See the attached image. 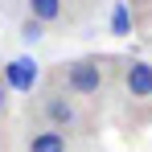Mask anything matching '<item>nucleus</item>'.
<instances>
[{"label": "nucleus", "mask_w": 152, "mask_h": 152, "mask_svg": "<svg viewBox=\"0 0 152 152\" xmlns=\"http://www.w3.org/2000/svg\"><path fill=\"white\" fill-rule=\"evenodd\" d=\"M45 82L58 86V91H66V95H74V99H99L111 86V58L107 53H82L74 62L53 66Z\"/></svg>", "instance_id": "nucleus-1"}, {"label": "nucleus", "mask_w": 152, "mask_h": 152, "mask_svg": "<svg viewBox=\"0 0 152 152\" xmlns=\"http://www.w3.org/2000/svg\"><path fill=\"white\" fill-rule=\"evenodd\" d=\"M119 95H124L127 115L136 124H148L152 119V62L127 58L119 66Z\"/></svg>", "instance_id": "nucleus-2"}, {"label": "nucleus", "mask_w": 152, "mask_h": 152, "mask_svg": "<svg viewBox=\"0 0 152 152\" xmlns=\"http://www.w3.org/2000/svg\"><path fill=\"white\" fill-rule=\"evenodd\" d=\"M37 119L45 127H58V132H82L86 127V111H82V99L58 91V86H41L37 91Z\"/></svg>", "instance_id": "nucleus-3"}, {"label": "nucleus", "mask_w": 152, "mask_h": 152, "mask_svg": "<svg viewBox=\"0 0 152 152\" xmlns=\"http://www.w3.org/2000/svg\"><path fill=\"white\" fill-rule=\"evenodd\" d=\"M25 152H70V132H58V127L37 124L25 136Z\"/></svg>", "instance_id": "nucleus-4"}, {"label": "nucleus", "mask_w": 152, "mask_h": 152, "mask_svg": "<svg viewBox=\"0 0 152 152\" xmlns=\"http://www.w3.org/2000/svg\"><path fill=\"white\" fill-rule=\"evenodd\" d=\"M29 17L50 29V25H58L66 17V0H29Z\"/></svg>", "instance_id": "nucleus-5"}, {"label": "nucleus", "mask_w": 152, "mask_h": 152, "mask_svg": "<svg viewBox=\"0 0 152 152\" xmlns=\"http://www.w3.org/2000/svg\"><path fill=\"white\" fill-rule=\"evenodd\" d=\"M41 33H45V25H41V21H33V17H25V21H21V37H25V41H37Z\"/></svg>", "instance_id": "nucleus-6"}, {"label": "nucleus", "mask_w": 152, "mask_h": 152, "mask_svg": "<svg viewBox=\"0 0 152 152\" xmlns=\"http://www.w3.org/2000/svg\"><path fill=\"white\" fill-rule=\"evenodd\" d=\"M4 111H8V86L0 82V119H4Z\"/></svg>", "instance_id": "nucleus-7"}]
</instances>
